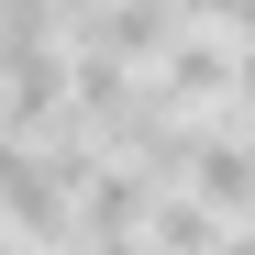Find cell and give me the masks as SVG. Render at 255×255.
Segmentation results:
<instances>
[{"mask_svg": "<svg viewBox=\"0 0 255 255\" xmlns=\"http://www.w3.org/2000/svg\"><path fill=\"white\" fill-rule=\"evenodd\" d=\"M222 255H255V222H233V233H222Z\"/></svg>", "mask_w": 255, "mask_h": 255, "instance_id": "52a82bcc", "label": "cell"}, {"mask_svg": "<svg viewBox=\"0 0 255 255\" xmlns=\"http://www.w3.org/2000/svg\"><path fill=\"white\" fill-rule=\"evenodd\" d=\"M78 255H155V244H144V233H89Z\"/></svg>", "mask_w": 255, "mask_h": 255, "instance_id": "8992f818", "label": "cell"}, {"mask_svg": "<svg viewBox=\"0 0 255 255\" xmlns=\"http://www.w3.org/2000/svg\"><path fill=\"white\" fill-rule=\"evenodd\" d=\"M189 189L211 211H233V222H255V122H200V144H189Z\"/></svg>", "mask_w": 255, "mask_h": 255, "instance_id": "6da1fadb", "label": "cell"}, {"mask_svg": "<svg viewBox=\"0 0 255 255\" xmlns=\"http://www.w3.org/2000/svg\"><path fill=\"white\" fill-rule=\"evenodd\" d=\"M155 89L178 100V111H233V33H222V22H189L178 45H166Z\"/></svg>", "mask_w": 255, "mask_h": 255, "instance_id": "3957f363", "label": "cell"}, {"mask_svg": "<svg viewBox=\"0 0 255 255\" xmlns=\"http://www.w3.org/2000/svg\"><path fill=\"white\" fill-rule=\"evenodd\" d=\"M67 255H78V244H67Z\"/></svg>", "mask_w": 255, "mask_h": 255, "instance_id": "ba28073f", "label": "cell"}, {"mask_svg": "<svg viewBox=\"0 0 255 255\" xmlns=\"http://www.w3.org/2000/svg\"><path fill=\"white\" fill-rule=\"evenodd\" d=\"M222 233H233V211H211L189 178L155 189V211H144V244H155V255H222Z\"/></svg>", "mask_w": 255, "mask_h": 255, "instance_id": "277c9868", "label": "cell"}, {"mask_svg": "<svg viewBox=\"0 0 255 255\" xmlns=\"http://www.w3.org/2000/svg\"><path fill=\"white\" fill-rule=\"evenodd\" d=\"M189 33V0H100V22H78V45H111L122 67H166V45Z\"/></svg>", "mask_w": 255, "mask_h": 255, "instance_id": "7a4b0ae2", "label": "cell"}, {"mask_svg": "<svg viewBox=\"0 0 255 255\" xmlns=\"http://www.w3.org/2000/svg\"><path fill=\"white\" fill-rule=\"evenodd\" d=\"M233 111L255 122V33H233Z\"/></svg>", "mask_w": 255, "mask_h": 255, "instance_id": "5b68a950", "label": "cell"}]
</instances>
